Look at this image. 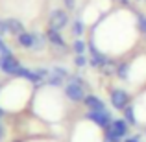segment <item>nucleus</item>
Returning a JSON list of instances; mask_svg holds the SVG:
<instances>
[{
    "mask_svg": "<svg viewBox=\"0 0 146 142\" xmlns=\"http://www.w3.org/2000/svg\"><path fill=\"white\" fill-rule=\"evenodd\" d=\"M128 135V122L126 120H113L111 125L106 129V140L107 142H120Z\"/></svg>",
    "mask_w": 146,
    "mask_h": 142,
    "instance_id": "obj_1",
    "label": "nucleus"
},
{
    "mask_svg": "<svg viewBox=\"0 0 146 142\" xmlns=\"http://www.w3.org/2000/svg\"><path fill=\"white\" fill-rule=\"evenodd\" d=\"M65 94H67V98L68 100H72V102H83L85 100V87H82L80 83H76V81H68L67 83V87H65Z\"/></svg>",
    "mask_w": 146,
    "mask_h": 142,
    "instance_id": "obj_2",
    "label": "nucleus"
},
{
    "mask_svg": "<svg viewBox=\"0 0 146 142\" xmlns=\"http://www.w3.org/2000/svg\"><path fill=\"white\" fill-rule=\"evenodd\" d=\"M137 26H139V30L146 35V15L137 13Z\"/></svg>",
    "mask_w": 146,
    "mask_h": 142,
    "instance_id": "obj_18",
    "label": "nucleus"
},
{
    "mask_svg": "<svg viewBox=\"0 0 146 142\" xmlns=\"http://www.w3.org/2000/svg\"><path fill=\"white\" fill-rule=\"evenodd\" d=\"M4 133H6V131H4V125H2V124H0V140H2V139H4Z\"/></svg>",
    "mask_w": 146,
    "mask_h": 142,
    "instance_id": "obj_23",
    "label": "nucleus"
},
{
    "mask_svg": "<svg viewBox=\"0 0 146 142\" xmlns=\"http://www.w3.org/2000/svg\"><path fill=\"white\" fill-rule=\"evenodd\" d=\"M63 4L67 6V9H74L76 7V0H63Z\"/></svg>",
    "mask_w": 146,
    "mask_h": 142,
    "instance_id": "obj_21",
    "label": "nucleus"
},
{
    "mask_svg": "<svg viewBox=\"0 0 146 142\" xmlns=\"http://www.w3.org/2000/svg\"><path fill=\"white\" fill-rule=\"evenodd\" d=\"M89 53H91V65H93V67H107V65H109L107 57L104 55L102 52H98L94 46H91Z\"/></svg>",
    "mask_w": 146,
    "mask_h": 142,
    "instance_id": "obj_10",
    "label": "nucleus"
},
{
    "mask_svg": "<svg viewBox=\"0 0 146 142\" xmlns=\"http://www.w3.org/2000/svg\"><path fill=\"white\" fill-rule=\"evenodd\" d=\"M85 48H87V44L83 43L82 39H76L74 43H72V50H74L76 55H85Z\"/></svg>",
    "mask_w": 146,
    "mask_h": 142,
    "instance_id": "obj_14",
    "label": "nucleus"
},
{
    "mask_svg": "<svg viewBox=\"0 0 146 142\" xmlns=\"http://www.w3.org/2000/svg\"><path fill=\"white\" fill-rule=\"evenodd\" d=\"M46 39L54 44L56 48H61V50H67V43H65L63 35L59 33V30H54V28H48L46 30Z\"/></svg>",
    "mask_w": 146,
    "mask_h": 142,
    "instance_id": "obj_8",
    "label": "nucleus"
},
{
    "mask_svg": "<svg viewBox=\"0 0 146 142\" xmlns=\"http://www.w3.org/2000/svg\"><path fill=\"white\" fill-rule=\"evenodd\" d=\"M128 72H129V65H126V63L117 65V68H115V74L122 79H128Z\"/></svg>",
    "mask_w": 146,
    "mask_h": 142,
    "instance_id": "obj_16",
    "label": "nucleus"
},
{
    "mask_svg": "<svg viewBox=\"0 0 146 142\" xmlns=\"http://www.w3.org/2000/svg\"><path fill=\"white\" fill-rule=\"evenodd\" d=\"M17 142H21V140H17Z\"/></svg>",
    "mask_w": 146,
    "mask_h": 142,
    "instance_id": "obj_26",
    "label": "nucleus"
},
{
    "mask_svg": "<svg viewBox=\"0 0 146 142\" xmlns=\"http://www.w3.org/2000/svg\"><path fill=\"white\" fill-rule=\"evenodd\" d=\"M74 65L76 67H85L87 65V57L85 55H76L74 57Z\"/></svg>",
    "mask_w": 146,
    "mask_h": 142,
    "instance_id": "obj_19",
    "label": "nucleus"
},
{
    "mask_svg": "<svg viewBox=\"0 0 146 142\" xmlns=\"http://www.w3.org/2000/svg\"><path fill=\"white\" fill-rule=\"evenodd\" d=\"M9 53H11V50L7 48V44L4 43L2 39H0V55H9Z\"/></svg>",
    "mask_w": 146,
    "mask_h": 142,
    "instance_id": "obj_20",
    "label": "nucleus"
},
{
    "mask_svg": "<svg viewBox=\"0 0 146 142\" xmlns=\"http://www.w3.org/2000/svg\"><path fill=\"white\" fill-rule=\"evenodd\" d=\"M124 120L129 122L131 125L137 124V116H135V109H133V105H128V107L124 109Z\"/></svg>",
    "mask_w": 146,
    "mask_h": 142,
    "instance_id": "obj_13",
    "label": "nucleus"
},
{
    "mask_svg": "<svg viewBox=\"0 0 146 142\" xmlns=\"http://www.w3.org/2000/svg\"><path fill=\"white\" fill-rule=\"evenodd\" d=\"M124 142H141L139 137H128V139H124Z\"/></svg>",
    "mask_w": 146,
    "mask_h": 142,
    "instance_id": "obj_22",
    "label": "nucleus"
},
{
    "mask_svg": "<svg viewBox=\"0 0 146 142\" xmlns=\"http://www.w3.org/2000/svg\"><path fill=\"white\" fill-rule=\"evenodd\" d=\"M4 114H6V111H4V109H2V107H0V118H2V116H4Z\"/></svg>",
    "mask_w": 146,
    "mask_h": 142,
    "instance_id": "obj_24",
    "label": "nucleus"
},
{
    "mask_svg": "<svg viewBox=\"0 0 146 142\" xmlns=\"http://www.w3.org/2000/svg\"><path fill=\"white\" fill-rule=\"evenodd\" d=\"M19 67H21V63L13 57V53H9V55H0V70H2L4 74L15 76L17 70H19Z\"/></svg>",
    "mask_w": 146,
    "mask_h": 142,
    "instance_id": "obj_4",
    "label": "nucleus"
},
{
    "mask_svg": "<svg viewBox=\"0 0 146 142\" xmlns=\"http://www.w3.org/2000/svg\"><path fill=\"white\" fill-rule=\"evenodd\" d=\"M83 102H85V105H87L89 111H104L106 109V103H104L98 96H94V94H87Z\"/></svg>",
    "mask_w": 146,
    "mask_h": 142,
    "instance_id": "obj_11",
    "label": "nucleus"
},
{
    "mask_svg": "<svg viewBox=\"0 0 146 142\" xmlns=\"http://www.w3.org/2000/svg\"><path fill=\"white\" fill-rule=\"evenodd\" d=\"M17 41L22 48H35L37 44V33H28V32H22L21 35H17Z\"/></svg>",
    "mask_w": 146,
    "mask_h": 142,
    "instance_id": "obj_9",
    "label": "nucleus"
},
{
    "mask_svg": "<svg viewBox=\"0 0 146 142\" xmlns=\"http://www.w3.org/2000/svg\"><path fill=\"white\" fill-rule=\"evenodd\" d=\"M87 120H91L93 124H96L98 127H104V129H107L111 125V116H109V113H107V109H104V111H89L87 113Z\"/></svg>",
    "mask_w": 146,
    "mask_h": 142,
    "instance_id": "obj_3",
    "label": "nucleus"
},
{
    "mask_svg": "<svg viewBox=\"0 0 146 142\" xmlns=\"http://www.w3.org/2000/svg\"><path fill=\"white\" fill-rule=\"evenodd\" d=\"M83 32H85V26H83V22L80 20H74V24H72V35H76V39H80V37L83 35Z\"/></svg>",
    "mask_w": 146,
    "mask_h": 142,
    "instance_id": "obj_15",
    "label": "nucleus"
},
{
    "mask_svg": "<svg viewBox=\"0 0 146 142\" xmlns=\"http://www.w3.org/2000/svg\"><path fill=\"white\" fill-rule=\"evenodd\" d=\"M111 105L117 111H124L126 107L129 105V94L126 92V90H120V89L113 90V92H111Z\"/></svg>",
    "mask_w": 146,
    "mask_h": 142,
    "instance_id": "obj_5",
    "label": "nucleus"
},
{
    "mask_svg": "<svg viewBox=\"0 0 146 142\" xmlns=\"http://www.w3.org/2000/svg\"><path fill=\"white\" fill-rule=\"evenodd\" d=\"M50 74H52V76H57V78H61V79H65L68 76V72L65 70L63 67H54L52 70H50Z\"/></svg>",
    "mask_w": 146,
    "mask_h": 142,
    "instance_id": "obj_17",
    "label": "nucleus"
},
{
    "mask_svg": "<svg viewBox=\"0 0 146 142\" xmlns=\"http://www.w3.org/2000/svg\"><path fill=\"white\" fill-rule=\"evenodd\" d=\"M17 78H22V79H26V81H30V83H35V85H39V83H43L44 79L41 78L37 72H33V70H30V68H26V67H19V70H17Z\"/></svg>",
    "mask_w": 146,
    "mask_h": 142,
    "instance_id": "obj_7",
    "label": "nucleus"
},
{
    "mask_svg": "<svg viewBox=\"0 0 146 142\" xmlns=\"http://www.w3.org/2000/svg\"><path fill=\"white\" fill-rule=\"evenodd\" d=\"M6 24H7V32L13 33V35H21V33L24 32V26H22V22L17 20V18H7Z\"/></svg>",
    "mask_w": 146,
    "mask_h": 142,
    "instance_id": "obj_12",
    "label": "nucleus"
},
{
    "mask_svg": "<svg viewBox=\"0 0 146 142\" xmlns=\"http://www.w3.org/2000/svg\"><path fill=\"white\" fill-rule=\"evenodd\" d=\"M68 24V15L63 9H54L50 13V28L54 30H63Z\"/></svg>",
    "mask_w": 146,
    "mask_h": 142,
    "instance_id": "obj_6",
    "label": "nucleus"
},
{
    "mask_svg": "<svg viewBox=\"0 0 146 142\" xmlns=\"http://www.w3.org/2000/svg\"><path fill=\"white\" fill-rule=\"evenodd\" d=\"M118 2H122V4H128V0H118Z\"/></svg>",
    "mask_w": 146,
    "mask_h": 142,
    "instance_id": "obj_25",
    "label": "nucleus"
}]
</instances>
